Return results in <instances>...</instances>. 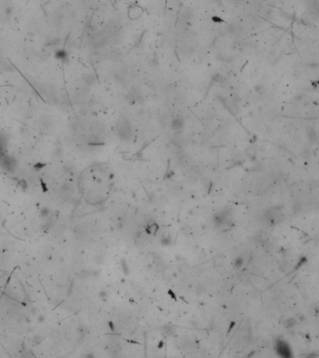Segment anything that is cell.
I'll return each instance as SVG.
<instances>
[{
    "label": "cell",
    "instance_id": "3957f363",
    "mask_svg": "<svg viewBox=\"0 0 319 358\" xmlns=\"http://www.w3.org/2000/svg\"><path fill=\"white\" fill-rule=\"evenodd\" d=\"M171 127H172V129L174 130L175 132L181 131V130L183 129V127H184V121H183V119L180 118H174V119L172 121Z\"/></svg>",
    "mask_w": 319,
    "mask_h": 358
},
{
    "label": "cell",
    "instance_id": "6da1fadb",
    "mask_svg": "<svg viewBox=\"0 0 319 358\" xmlns=\"http://www.w3.org/2000/svg\"><path fill=\"white\" fill-rule=\"evenodd\" d=\"M115 130L117 132V135L121 137V139H123V140H128L132 135L131 126L128 123V121H124V119L117 121L115 125Z\"/></svg>",
    "mask_w": 319,
    "mask_h": 358
},
{
    "label": "cell",
    "instance_id": "7a4b0ae2",
    "mask_svg": "<svg viewBox=\"0 0 319 358\" xmlns=\"http://www.w3.org/2000/svg\"><path fill=\"white\" fill-rule=\"evenodd\" d=\"M274 349L276 351L277 354L280 357L288 358V357L292 356L291 347L287 341H285L284 340H277L275 342Z\"/></svg>",
    "mask_w": 319,
    "mask_h": 358
},
{
    "label": "cell",
    "instance_id": "8992f818",
    "mask_svg": "<svg viewBox=\"0 0 319 358\" xmlns=\"http://www.w3.org/2000/svg\"><path fill=\"white\" fill-rule=\"evenodd\" d=\"M84 80L87 84H94V77H92L91 75H86L84 77Z\"/></svg>",
    "mask_w": 319,
    "mask_h": 358
},
{
    "label": "cell",
    "instance_id": "5b68a950",
    "mask_svg": "<svg viewBox=\"0 0 319 358\" xmlns=\"http://www.w3.org/2000/svg\"><path fill=\"white\" fill-rule=\"evenodd\" d=\"M55 56L59 60H65L66 58H67V53H66V51L64 50H59L56 51Z\"/></svg>",
    "mask_w": 319,
    "mask_h": 358
},
{
    "label": "cell",
    "instance_id": "277c9868",
    "mask_svg": "<svg viewBox=\"0 0 319 358\" xmlns=\"http://www.w3.org/2000/svg\"><path fill=\"white\" fill-rule=\"evenodd\" d=\"M141 13H142V9L140 8H138V7H135V8H131L129 9L128 14H129V18L136 19L141 15Z\"/></svg>",
    "mask_w": 319,
    "mask_h": 358
},
{
    "label": "cell",
    "instance_id": "52a82bcc",
    "mask_svg": "<svg viewBox=\"0 0 319 358\" xmlns=\"http://www.w3.org/2000/svg\"><path fill=\"white\" fill-rule=\"evenodd\" d=\"M234 2H237V3H239V2H241V1H243V0H233Z\"/></svg>",
    "mask_w": 319,
    "mask_h": 358
}]
</instances>
